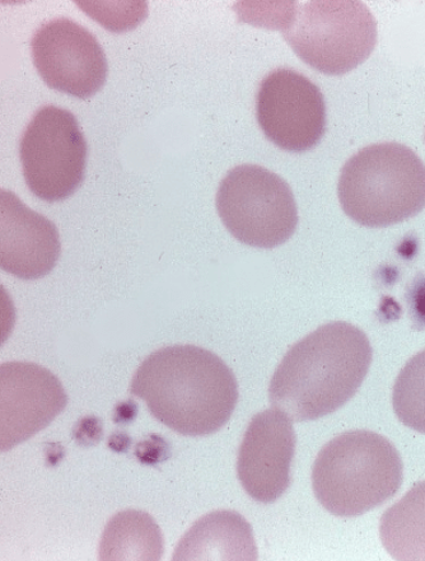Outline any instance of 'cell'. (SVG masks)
Instances as JSON below:
<instances>
[{
  "instance_id": "obj_6",
  "label": "cell",
  "mask_w": 425,
  "mask_h": 561,
  "mask_svg": "<svg viewBox=\"0 0 425 561\" xmlns=\"http://www.w3.org/2000/svg\"><path fill=\"white\" fill-rule=\"evenodd\" d=\"M217 210L234 239L251 248H278L298 226L292 190L277 173L257 164H241L227 173L218 188Z\"/></svg>"
},
{
  "instance_id": "obj_12",
  "label": "cell",
  "mask_w": 425,
  "mask_h": 561,
  "mask_svg": "<svg viewBox=\"0 0 425 561\" xmlns=\"http://www.w3.org/2000/svg\"><path fill=\"white\" fill-rule=\"evenodd\" d=\"M0 196V265L5 273L22 280L44 278L60 257L57 226L28 209L13 193L2 190Z\"/></svg>"
},
{
  "instance_id": "obj_11",
  "label": "cell",
  "mask_w": 425,
  "mask_h": 561,
  "mask_svg": "<svg viewBox=\"0 0 425 561\" xmlns=\"http://www.w3.org/2000/svg\"><path fill=\"white\" fill-rule=\"evenodd\" d=\"M296 433L289 417L278 409L253 417L238 457V476L254 501L277 502L290 486L296 454Z\"/></svg>"
},
{
  "instance_id": "obj_15",
  "label": "cell",
  "mask_w": 425,
  "mask_h": 561,
  "mask_svg": "<svg viewBox=\"0 0 425 561\" xmlns=\"http://www.w3.org/2000/svg\"><path fill=\"white\" fill-rule=\"evenodd\" d=\"M380 536L393 559L425 561V481L383 513Z\"/></svg>"
},
{
  "instance_id": "obj_17",
  "label": "cell",
  "mask_w": 425,
  "mask_h": 561,
  "mask_svg": "<svg viewBox=\"0 0 425 561\" xmlns=\"http://www.w3.org/2000/svg\"><path fill=\"white\" fill-rule=\"evenodd\" d=\"M407 299L414 322L420 329H425V276L413 284Z\"/></svg>"
},
{
  "instance_id": "obj_4",
  "label": "cell",
  "mask_w": 425,
  "mask_h": 561,
  "mask_svg": "<svg viewBox=\"0 0 425 561\" xmlns=\"http://www.w3.org/2000/svg\"><path fill=\"white\" fill-rule=\"evenodd\" d=\"M337 196L345 215L360 226L404 222L425 208V164L404 145L368 146L345 163Z\"/></svg>"
},
{
  "instance_id": "obj_2",
  "label": "cell",
  "mask_w": 425,
  "mask_h": 561,
  "mask_svg": "<svg viewBox=\"0 0 425 561\" xmlns=\"http://www.w3.org/2000/svg\"><path fill=\"white\" fill-rule=\"evenodd\" d=\"M372 358L364 331L348 322L326 323L283 358L269 386L271 404L295 422L333 414L357 393Z\"/></svg>"
},
{
  "instance_id": "obj_5",
  "label": "cell",
  "mask_w": 425,
  "mask_h": 561,
  "mask_svg": "<svg viewBox=\"0 0 425 561\" xmlns=\"http://www.w3.org/2000/svg\"><path fill=\"white\" fill-rule=\"evenodd\" d=\"M294 5L277 28L318 72L344 76L374 53L377 22L359 0H307Z\"/></svg>"
},
{
  "instance_id": "obj_8",
  "label": "cell",
  "mask_w": 425,
  "mask_h": 561,
  "mask_svg": "<svg viewBox=\"0 0 425 561\" xmlns=\"http://www.w3.org/2000/svg\"><path fill=\"white\" fill-rule=\"evenodd\" d=\"M256 117L265 137L288 152H306L326 130V105L319 87L296 70L267 75L256 98Z\"/></svg>"
},
{
  "instance_id": "obj_13",
  "label": "cell",
  "mask_w": 425,
  "mask_h": 561,
  "mask_svg": "<svg viewBox=\"0 0 425 561\" xmlns=\"http://www.w3.org/2000/svg\"><path fill=\"white\" fill-rule=\"evenodd\" d=\"M259 559L250 524L240 513L216 511L202 517L180 540L173 561Z\"/></svg>"
},
{
  "instance_id": "obj_9",
  "label": "cell",
  "mask_w": 425,
  "mask_h": 561,
  "mask_svg": "<svg viewBox=\"0 0 425 561\" xmlns=\"http://www.w3.org/2000/svg\"><path fill=\"white\" fill-rule=\"evenodd\" d=\"M34 65L53 90L91 99L107 79V59L97 38L69 19L45 23L31 42Z\"/></svg>"
},
{
  "instance_id": "obj_3",
  "label": "cell",
  "mask_w": 425,
  "mask_h": 561,
  "mask_svg": "<svg viewBox=\"0 0 425 561\" xmlns=\"http://www.w3.org/2000/svg\"><path fill=\"white\" fill-rule=\"evenodd\" d=\"M404 466L389 439L353 431L330 440L312 468L318 501L337 517H358L380 507L399 492Z\"/></svg>"
},
{
  "instance_id": "obj_1",
  "label": "cell",
  "mask_w": 425,
  "mask_h": 561,
  "mask_svg": "<svg viewBox=\"0 0 425 561\" xmlns=\"http://www.w3.org/2000/svg\"><path fill=\"white\" fill-rule=\"evenodd\" d=\"M130 393L146 402L157 421L186 437L222 430L239 401L232 369L215 353L195 345L162 347L141 363Z\"/></svg>"
},
{
  "instance_id": "obj_14",
  "label": "cell",
  "mask_w": 425,
  "mask_h": 561,
  "mask_svg": "<svg viewBox=\"0 0 425 561\" xmlns=\"http://www.w3.org/2000/svg\"><path fill=\"white\" fill-rule=\"evenodd\" d=\"M163 551V535L152 516L128 510L108 520L101 537L99 560L159 561Z\"/></svg>"
},
{
  "instance_id": "obj_10",
  "label": "cell",
  "mask_w": 425,
  "mask_h": 561,
  "mask_svg": "<svg viewBox=\"0 0 425 561\" xmlns=\"http://www.w3.org/2000/svg\"><path fill=\"white\" fill-rule=\"evenodd\" d=\"M68 397L59 378L27 362L0 367V444L10 450L47 428L65 412Z\"/></svg>"
},
{
  "instance_id": "obj_7",
  "label": "cell",
  "mask_w": 425,
  "mask_h": 561,
  "mask_svg": "<svg viewBox=\"0 0 425 561\" xmlns=\"http://www.w3.org/2000/svg\"><path fill=\"white\" fill-rule=\"evenodd\" d=\"M87 154L89 147L72 113L58 106L38 110L20 145L31 193L47 203L68 199L83 183Z\"/></svg>"
},
{
  "instance_id": "obj_16",
  "label": "cell",
  "mask_w": 425,
  "mask_h": 561,
  "mask_svg": "<svg viewBox=\"0 0 425 561\" xmlns=\"http://www.w3.org/2000/svg\"><path fill=\"white\" fill-rule=\"evenodd\" d=\"M392 404L401 423L425 434V351L401 369L393 386Z\"/></svg>"
}]
</instances>
